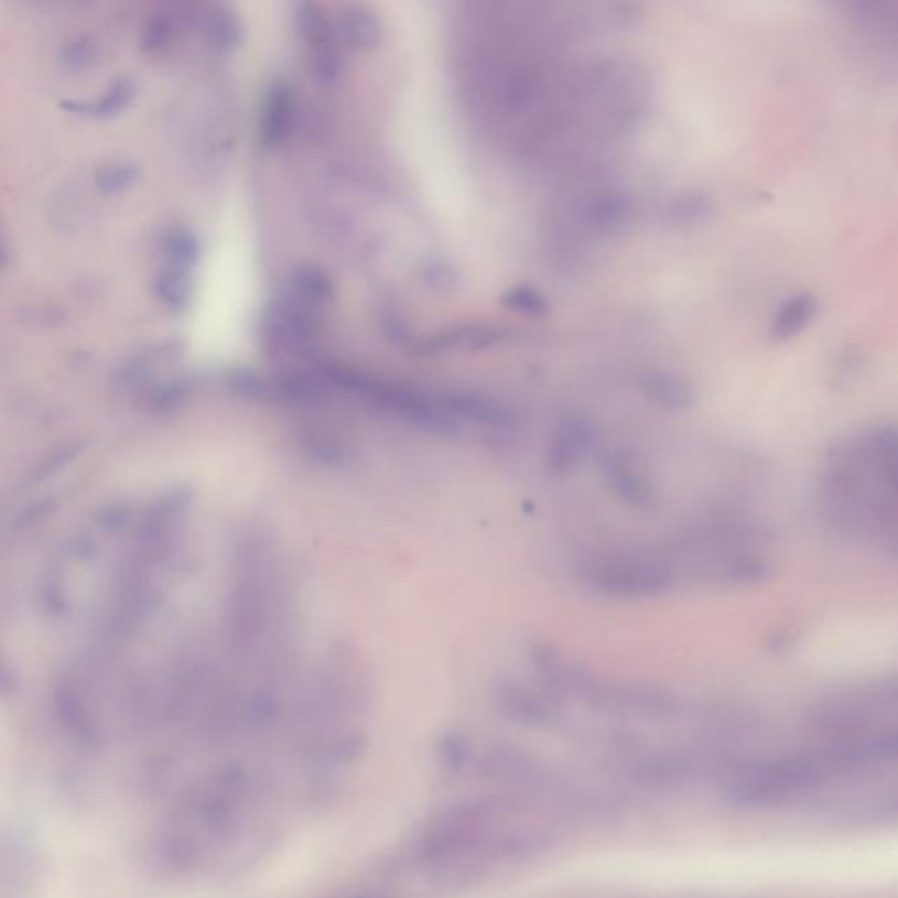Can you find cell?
<instances>
[{"instance_id": "1", "label": "cell", "mask_w": 898, "mask_h": 898, "mask_svg": "<svg viewBox=\"0 0 898 898\" xmlns=\"http://www.w3.org/2000/svg\"><path fill=\"white\" fill-rule=\"evenodd\" d=\"M826 779L816 753H808L749 761L735 767L723 787V793L735 808H778L805 796Z\"/></svg>"}, {"instance_id": "2", "label": "cell", "mask_w": 898, "mask_h": 898, "mask_svg": "<svg viewBox=\"0 0 898 898\" xmlns=\"http://www.w3.org/2000/svg\"><path fill=\"white\" fill-rule=\"evenodd\" d=\"M585 580L602 595L645 598L666 594L674 577L671 569L653 556L609 555L589 563Z\"/></svg>"}, {"instance_id": "3", "label": "cell", "mask_w": 898, "mask_h": 898, "mask_svg": "<svg viewBox=\"0 0 898 898\" xmlns=\"http://www.w3.org/2000/svg\"><path fill=\"white\" fill-rule=\"evenodd\" d=\"M297 23L310 50L313 71L320 82L331 83L339 73V55L331 23L320 6L302 2L297 4Z\"/></svg>"}, {"instance_id": "4", "label": "cell", "mask_w": 898, "mask_h": 898, "mask_svg": "<svg viewBox=\"0 0 898 898\" xmlns=\"http://www.w3.org/2000/svg\"><path fill=\"white\" fill-rule=\"evenodd\" d=\"M597 439L594 423L583 414H565L551 435L548 465L553 473H569L580 464Z\"/></svg>"}, {"instance_id": "5", "label": "cell", "mask_w": 898, "mask_h": 898, "mask_svg": "<svg viewBox=\"0 0 898 898\" xmlns=\"http://www.w3.org/2000/svg\"><path fill=\"white\" fill-rule=\"evenodd\" d=\"M601 465L610 488L624 502L637 509H649L653 506V485L646 479L628 453L621 450H607L602 453Z\"/></svg>"}, {"instance_id": "6", "label": "cell", "mask_w": 898, "mask_h": 898, "mask_svg": "<svg viewBox=\"0 0 898 898\" xmlns=\"http://www.w3.org/2000/svg\"><path fill=\"white\" fill-rule=\"evenodd\" d=\"M701 772V766L695 758L686 753L663 751L646 755L634 761V781L641 782L646 787L672 788L683 787Z\"/></svg>"}, {"instance_id": "7", "label": "cell", "mask_w": 898, "mask_h": 898, "mask_svg": "<svg viewBox=\"0 0 898 898\" xmlns=\"http://www.w3.org/2000/svg\"><path fill=\"white\" fill-rule=\"evenodd\" d=\"M639 387L651 404L666 411H686L695 402L692 385L672 372H648L642 376Z\"/></svg>"}, {"instance_id": "8", "label": "cell", "mask_w": 898, "mask_h": 898, "mask_svg": "<svg viewBox=\"0 0 898 898\" xmlns=\"http://www.w3.org/2000/svg\"><path fill=\"white\" fill-rule=\"evenodd\" d=\"M293 95L290 86L284 83H275L267 94L266 106H263L262 138L263 147L274 148L286 138L292 123Z\"/></svg>"}, {"instance_id": "9", "label": "cell", "mask_w": 898, "mask_h": 898, "mask_svg": "<svg viewBox=\"0 0 898 898\" xmlns=\"http://www.w3.org/2000/svg\"><path fill=\"white\" fill-rule=\"evenodd\" d=\"M136 94H138V88L132 79L118 78L94 102L69 100L64 106L73 112H85V115H94L97 118H112L130 108V104L136 99Z\"/></svg>"}, {"instance_id": "10", "label": "cell", "mask_w": 898, "mask_h": 898, "mask_svg": "<svg viewBox=\"0 0 898 898\" xmlns=\"http://www.w3.org/2000/svg\"><path fill=\"white\" fill-rule=\"evenodd\" d=\"M816 310L818 301L813 293L800 292L791 295L779 305L778 313L773 316V339L787 340L800 334L813 322Z\"/></svg>"}, {"instance_id": "11", "label": "cell", "mask_w": 898, "mask_h": 898, "mask_svg": "<svg viewBox=\"0 0 898 898\" xmlns=\"http://www.w3.org/2000/svg\"><path fill=\"white\" fill-rule=\"evenodd\" d=\"M502 710L509 718L533 727H544L559 718V710L553 702L523 690L520 692L512 690L508 695H504Z\"/></svg>"}, {"instance_id": "12", "label": "cell", "mask_w": 898, "mask_h": 898, "mask_svg": "<svg viewBox=\"0 0 898 898\" xmlns=\"http://www.w3.org/2000/svg\"><path fill=\"white\" fill-rule=\"evenodd\" d=\"M192 278L188 271L176 267H160L153 278V293L169 310H185L192 299Z\"/></svg>"}, {"instance_id": "13", "label": "cell", "mask_w": 898, "mask_h": 898, "mask_svg": "<svg viewBox=\"0 0 898 898\" xmlns=\"http://www.w3.org/2000/svg\"><path fill=\"white\" fill-rule=\"evenodd\" d=\"M292 284L295 301L307 307L325 304L334 292L331 278L314 266L299 267L297 271L293 272Z\"/></svg>"}, {"instance_id": "14", "label": "cell", "mask_w": 898, "mask_h": 898, "mask_svg": "<svg viewBox=\"0 0 898 898\" xmlns=\"http://www.w3.org/2000/svg\"><path fill=\"white\" fill-rule=\"evenodd\" d=\"M164 266L176 267L183 271H192L201 255L197 237L185 227H176L165 234L162 242Z\"/></svg>"}, {"instance_id": "15", "label": "cell", "mask_w": 898, "mask_h": 898, "mask_svg": "<svg viewBox=\"0 0 898 898\" xmlns=\"http://www.w3.org/2000/svg\"><path fill=\"white\" fill-rule=\"evenodd\" d=\"M344 37L353 47L369 52L381 41V25L378 18L367 9H351L343 20Z\"/></svg>"}, {"instance_id": "16", "label": "cell", "mask_w": 898, "mask_h": 898, "mask_svg": "<svg viewBox=\"0 0 898 898\" xmlns=\"http://www.w3.org/2000/svg\"><path fill=\"white\" fill-rule=\"evenodd\" d=\"M139 176L138 165L127 160H111L95 169L94 183L104 195H117L136 185Z\"/></svg>"}, {"instance_id": "17", "label": "cell", "mask_w": 898, "mask_h": 898, "mask_svg": "<svg viewBox=\"0 0 898 898\" xmlns=\"http://www.w3.org/2000/svg\"><path fill=\"white\" fill-rule=\"evenodd\" d=\"M713 204L711 198L699 192V190H688L684 194L678 195L667 207V216L675 225H693L704 221L711 215Z\"/></svg>"}, {"instance_id": "18", "label": "cell", "mask_w": 898, "mask_h": 898, "mask_svg": "<svg viewBox=\"0 0 898 898\" xmlns=\"http://www.w3.org/2000/svg\"><path fill=\"white\" fill-rule=\"evenodd\" d=\"M723 580L737 583V585H755L769 580L770 565L764 559L751 555L735 556L725 562L722 569Z\"/></svg>"}, {"instance_id": "19", "label": "cell", "mask_w": 898, "mask_h": 898, "mask_svg": "<svg viewBox=\"0 0 898 898\" xmlns=\"http://www.w3.org/2000/svg\"><path fill=\"white\" fill-rule=\"evenodd\" d=\"M502 302L504 305H508L509 310L527 314V316H542L548 313V302L542 297V293L524 284L504 293Z\"/></svg>"}, {"instance_id": "20", "label": "cell", "mask_w": 898, "mask_h": 898, "mask_svg": "<svg viewBox=\"0 0 898 898\" xmlns=\"http://www.w3.org/2000/svg\"><path fill=\"white\" fill-rule=\"evenodd\" d=\"M628 204L624 198H602L594 212V221L602 232H616L627 224Z\"/></svg>"}, {"instance_id": "21", "label": "cell", "mask_w": 898, "mask_h": 898, "mask_svg": "<svg viewBox=\"0 0 898 898\" xmlns=\"http://www.w3.org/2000/svg\"><path fill=\"white\" fill-rule=\"evenodd\" d=\"M172 31H174V25H172L171 18L167 14H155L142 31V50L147 53H155V55L164 52L165 47L171 44Z\"/></svg>"}, {"instance_id": "22", "label": "cell", "mask_w": 898, "mask_h": 898, "mask_svg": "<svg viewBox=\"0 0 898 898\" xmlns=\"http://www.w3.org/2000/svg\"><path fill=\"white\" fill-rule=\"evenodd\" d=\"M62 58L73 69L88 67L97 58V44H95L90 35H79L65 46Z\"/></svg>"}, {"instance_id": "23", "label": "cell", "mask_w": 898, "mask_h": 898, "mask_svg": "<svg viewBox=\"0 0 898 898\" xmlns=\"http://www.w3.org/2000/svg\"><path fill=\"white\" fill-rule=\"evenodd\" d=\"M213 34H215L216 43L221 47H227V50L236 46L239 40H241L239 23H237L236 18L230 13H219L218 17H216L215 25H213Z\"/></svg>"}, {"instance_id": "24", "label": "cell", "mask_w": 898, "mask_h": 898, "mask_svg": "<svg viewBox=\"0 0 898 898\" xmlns=\"http://www.w3.org/2000/svg\"><path fill=\"white\" fill-rule=\"evenodd\" d=\"M6 255V246L4 241H2V237H0V263H2V257Z\"/></svg>"}]
</instances>
